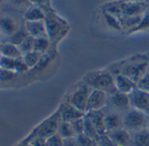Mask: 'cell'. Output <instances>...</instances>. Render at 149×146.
Masks as SVG:
<instances>
[{"label": "cell", "instance_id": "obj_9", "mask_svg": "<svg viewBox=\"0 0 149 146\" xmlns=\"http://www.w3.org/2000/svg\"><path fill=\"white\" fill-rule=\"evenodd\" d=\"M148 3H125V2H120L121 14H122V16H128V17L142 16L147 12Z\"/></svg>", "mask_w": 149, "mask_h": 146}, {"label": "cell", "instance_id": "obj_13", "mask_svg": "<svg viewBox=\"0 0 149 146\" xmlns=\"http://www.w3.org/2000/svg\"><path fill=\"white\" fill-rule=\"evenodd\" d=\"M19 29L17 22L10 16H0V35L8 40Z\"/></svg>", "mask_w": 149, "mask_h": 146}, {"label": "cell", "instance_id": "obj_40", "mask_svg": "<svg viewBox=\"0 0 149 146\" xmlns=\"http://www.w3.org/2000/svg\"><path fill=\"white\" fill-rule=\"evenodd\" d=\"M45 3L48 8H51V0H45Z\"/></svg>", "mask_w": 149, "mask_h": 146}, {"label": "cell", "instance_id": "obj_44", "mask_svg": "<svg viewBox=\"0 0 149 146\" xmlns=\"http://www.w3.org/2000/svg\"><path fill=\"white\" fill-rule=\"evenodd\" d=\"M115 146H118V145H116V144H115Z\"/></svg>", "mask_w": 149, "mask_h": 146}, {"label": "cell", "instance_id": "obj_23", "mask_svg": "<svg viewBox=\"0 0 149 146\" xmlns=\"http://www.w3.org/2000/svg\"><path fill=\"white\" fill-rule=\"evenodd\" d=\"M51 43L47 36L45 37H40V38H34V46H33V51H36L41 55H45L46 52L48 50Z\"/></svg>", "mask_w": 149, "mask_h": 146}, {"label": "cell", "instance_id": "obj_6", "mask_svg": "<svg viewBox=\"0 0 149 146\" xmlns=\"http://www.w3.org/2000/svg\"><path fill=\"white\" fill-rule=\"evenodd\" d=\"M91 90L92 89L88 85H86L85 83H82L71 93L67 101L77 109H78L80 112L86 114L88 100Z\"/></svg>", "mask_w": 149, "mask_h": 146}, {"label": "cell", "instance_id": "obj_26", "mask_svg": "<svg viewBox=\"0 0 149 146\" xmlns=\"http://www.w3.org/2000/svg\"><path fill=\"white\" fill-rule=\"evenodd\" d=\"M84 134L87 135L88 136L97 140V137L99 136V134L97 133L96 128L94 127V125L92 124V122L90 121V119L88 118V116L86 114H84Z\"/></svg>", "mask_w": 149, "mask_h": 146}, {"label": "cell", "instance_id": "obj_25", "mask_svg": "<svg viewBox=\"0 0 149 146\" xmlns=\"http://www.w3.org/2000/svg\"><path fill=\"white\" fill-rule=\"evenodd\" d=\"M29 36V34H27L26 30L25 29V27L23 28H19L8 40L6 42H10L15 46H19L27 37Z\"/></svg>", "mask_w": 149, "mask_h": 146}, {"label": "cell", "instance_id": "obj_39", "mask_svg": "<svg viewBox=\"0 0 149 146\" xmlns=\"http://www.w3.org/2000/svg\"><path fill=\"white\" fill-rule=\"evenodd\" d=\"M17 146H32L30 142H20Z\"/></svg>", "mask_w": 149, "mask_h": 146}, {"label": "cell", "instance_id": "obj_41", "mask_svg": "<svg viewBox=\"0 0 149 146\" xmlns=\"http://www.w3.org/2000/svg\"><path fill=\"white\" fill-rule=\"evenodd\" d=\"M146 129L149 131V121H148V123H147V126H146Z\"/></svg>", "mask_w": 149, "mask_h": 146}, {"label": "cell", "instance_id": "obj_15", "mask_svg": "<svg viewBox=\"0 0 149 146\" xmlns=\"http://www.w3.org/2000/svg\"><path fill=\"white\" fill-rule=\"evenodd\" d=\"M111 140L118 146H130L132 143V135L125 128H120L107 132Z\"/></svg>", "mask_w": 149, "mask_h": 146}, {"label": "cell", "instance_id": "obj_42", "mask_svg": "<svg viewBox=\"0 0 149 146\" xmlns=\"http://www.w3.org/2000/svg\"><path fill=\"white\" fill-rule=\"evenodd\" d=\"M146 13H149V3H148V7H147V12H146Z\"/></svg>", "mask_w": 149, "mask_h": 146}, {"label": "cell", "instance_id": "obj_43", "mask_svg": "<svg viewBox=\"0 0 149 146\" xmlns=\"http://www.w3.org/2000/svg\"><path fill=\"white\" fill-rule=\"evenodd\" d=\"M147 59H148V62H149V55H147Z\"/></svg>", "mask_w": 149, "mask_h": 146}, {"label": "cell", "instance_id": "obj_2", "mask_svg": "<svg viewBox=\"0 0 149 146\" xmlns=\"http://www.w3.org/2000/svg\"><path fill=\"white\" fill-rule=\"evenodd\" d=\"M45 24L47 28V35L50 43H57L66 35L68 31V26L64 20L60 18L54 12L50 9H46Z\"/></svg>", "mask_w": 149, "mask_h": 146}, {"label": "cell", "instance_id": "obj_3", "mask_svg": "<svg viewBox=\"0 0 149 146\" xmlns=\"http://www.w3.org/2000/svg\"><path fill=\"white\" fill-rule=\"evenodd\" d=\"M61 121L60 113L58 109L48 118L44 120L41 123H40L24 140L21 142H29L33 138L41 137V138H47L54 134H56L58 131V128Z\"/></svg>", "mask_w": 149, "mask_h": 146}, {"label": "cell", "instance_id": "obj_27", "mask_svg": "<svg viewBox=\"0 0 149 146\" xmlns=\"http://www.w3.org/2000/svg\"><path fill=\"white\" fill-rule=\"evenodd\" d=\"M149 29V13H146L141 20L139 21V23L134 27L132 28V30H130L129 32H127L128 34H133L134 33H138V32H140V31H145V30H147Z\"/></svg>", "mask_w": 149, "mask_h": 146}, {"label": "cell", "instance_id": "obj_29", "mask_svg": "<svg viewBox=\"0 0 149 146\" xmlns=\"http://www.w3.org/2000/svg\"><path fill=\"white\" fill-rule=\"evenodd\" d=\"M103 14H104L105 21L107 22L109 27H111V28H113V29H115L117 31L122 30V27H121L118 18H117L116 16H114L112 14H110L108 13H104V12L103 13Z\"/></svg>", "mask_w": 149, "mask_h": 146}, {"label": "cell", "instance_id": "obj_1", "mask_svg": "<svg viewBox=\"0 0 149 146\" xmlns=\"http://www.w3.org/2000/svg\"><path fill=\"white\" fill-rule=\"evenodd\" d=\"M84 83L88 85L91 89L100 90L106 93L108 95L117 92L114 76L106 69L96 70L89 73L84 77Z\"/></svg>", "mask_w": 149, "mask_h": 146}, {"label": "cell", "instance_id": "obj_37", "mask_svg": "<svg viewBox=\"0 0 149 146\" xmlns=\"http://www.w3.org/2000/svg\"><path fill=\"white\" fill-rule=\"evenodd\" d=\"M63 146H79V144H78L76 137H73V138L64 139Z\"/></svg>", "mask_w": 149, "mask_h": 146}, {"label": "cell", "instance_id": "obj_45", "mask_svg": "<svg viewBox=\"0 0 149 146\" xmlns=\"http://www.w3.org/2000/svg\"><path fill=\"white\" fill-rule=\"evenodd\" d=\"M0 1H1V0H0Z\"/></svg>", "mask_w": 149, "mask_h": 146}, {"label": "cell", "instance_id": "obj_12", "mask_svg": "<svg viewBox=\"0 0 149 146\" xmlns=\"http://www.w3.org/2000/svg\"><path fill=\"white\" fill-rule=\"evenodd\" d=\"M24 27L26 30L29 36L33 38L45 37L47 35V28L45 20H38V21H25Z\"/></svg>", "mask_w": 149, "mask_h": 146}, {"label": "cell", "instance_id": "obj_20", "mask_svg": "<svg viewBox=\"0 0 149 146\" xmlns=\"http://www.w3.org/2000/svg\"><path fill=\"white\" fill-rule=\"evenodd\" d=\"M131 144L132 146H149V131L145 128L133 133Z\"/></svg>", "mask_w": 149, "mask_h": 146}, {"label": "cell", "instance_id": "obj_7", "mask_svg": "<svg viewBox=\"0 0 149 146\" xmlns=\"http://www.w3.org/2000/svg\"><path fill=\"white\" fill-rule=\"evenodd\" d=\"M131 107L149 116V93L136 87L130 94Z\"/></svg>", "mask_w": 149, "mask_h": 146}, {"label": "cell", "instance_id": "obj_24", "mask_svg": "<svg viewBox=\"0 0 149 146\" xmlns=\"http://www.w3.org/2000/svg\"><path fill=\"white\" fill-rule=\"evenodd\" d=\"M57 133L63 138V139H68V138H73L76 137V134H74L72 126L70 122L63 121H61L60 123V126L58 128Z\"/></svg>", "mask_w": 149, "mask_h": 146}, {"label": "cell", "instance_id": "obj_30", "mask_svg": "<svg viewBox=\"0 0 149 146\" xmlns=\"http://www.w3.org/2000/svg\"><path fill=\"white\" fill-rule=\"evenodd\" d=\"M76 139L79 146H97V141L85 134H81L76 136Z\"/></svg>", "mask_w": 149, "mask_h": 146}, {"label": "cell", "instance_id": "obj_17", "mask_svg": "<svg viewBox=\"0 0 149 146\" xmlns=\"http://www.w3.org/2000/svg\"><path fill=\"white\" fill-rule=\"evenodd\" d=\"M45 17H46L45 10L39 6L32 5L23 13V19L25 21L45 20Z\"/></svg>", "mask_w": 149, "mask_h": 146}, {"label": "cell", "instance_id": "obj_5", "mask_svg": "<svg viewBox=\"0 0 149 146\" xmlns=\"http://www.w3.org/2000/svg\"><path fill=\"white\" fill-rule=\"evenodd\" d=\"M124 128L129 132H138L146 128L149 116L133 108H130L123 116Z\"/></svg>", "mask_w": 149, "mask_h": 146}, {"label": "cell", "instance_id": "obj_21", "mask_svg": "<svg viewBox=\"0 0 149 146\" xmlns=\"http://www.w3.org/2000/svg\"><path fill=\"white\" fill-rule=\"evenodd\" d=\"M142 16H135V17H128V16H121L118 18L122 29L129 32L132 28H134L141 20Z\"/></svg>", "mask_w": 149, "mask_h": 146}, {"label": "cell", "instance_id": "obj_33", "mask_svg": "<svg viewBox=\"0 0 149 146\" xmlns=\"http://www.w3.org/2000/svg\"><path fill=\"white\" fill-rule=\"evenodd\" d=\"M137 87L142 91H145L149 93V72L137 83Z\"/></svg>", "mask_w": 149, "mask_h": 146}, {"label": "cell", "instance_id": "obj_10", "mask_svg": "<svg viewBox=\"0 0 149 146\" xmlns=\"http://www.w3.org/2000/svg\"><path fill=\"white\" fill-rule=\"evenodd\" d=\"M58 111L61 115V119L63 121L71 122L77 119H79L83 116H84L85 114L80 112L78 109H77L74 107H73L70 103L68 101H65L64 103H61L58 108Z\"/></svg>", "mask_w": 149, "mask_h": 146}, {"label": "cell", "instance_id": "obj_19", "mask_svg": "<svg viewBox=\"0 0 149 146\" xmlns=\"http://www.w3.org/2000/svg\"><path fill=\"white\" fill-rule=\"evenodd\" d=\"M0 55L10 59H20L23 56L19 47L10 42L0 44Z\"/></svg>", "mask_w": 149, "mask_h": 146}, {"label": "cell", "instance_id": "obj_38", "mask_svg": "<svg viewBox=\"0 0 149 146\" xmlns=\"http://www.w3.org/2000/svg\"><path fill=\"white\" fill-rule=\"evenodd\" d=\"M119 1L125 3H148L149 0H119Z\"/></svg>", "mask_w": 149, "mask_h": 146}, {"label": "cell", "instance_id": "obj_8", "mask_svg": "<svg viewBox=\"0 0 149 146\" xmlns=\"http://www.w3.org/2000/svg\"><path fill=\"white\" fill-rule=\"evenodd\" d=\"M108 97L109 95L106 93L92 89L88 100L86 113L90 111L103 110L108 104Z\"/></svg>", "mask_w": 149, "mask_h": 146}, {"label": "cell", "instance_id": "obj_16", "mask_svg": "<svg viewBox=\"0 0 149 146\" xmlns=\"http://www.w3.org/2000/svg\"><path fill=\"white\" fill-rule=\"evenodd\" d=\"M85 114L92 122L99 135H104L107 133L105 128V114L103 112V110L90 111L87 112Z\"/></svg>", "mask_w": 149, "mask_h": 146}, {"label": "cell", "instance_id": "obj_11", "mask_svg": "<svg viewBox=\"0 0 149 146\" xmlns=\"http://www.w3.org/2000/svg\"><path fill=\"white\" fill-rule=\"evenodd\" d=\"M108 104H111L113 107L118 110L128 111L131 107L129 94H125L119 92H115L114 93L109 95Z\"/></svg>", "mask_w": 149, "mask_h": 146}, {"label": "cell", "instance_id": "obj_34", "mask_svg": "<svg viewBox=\"0 0 149 146\" xmlns=\"http://www.w3.org/2000/svg\"><path fill=\"white\" fill-rule=\"evenodd\" d=\"M9 1L11 2V4L13 5V6L19 8H22V7H25V9L26 10L30 6H32L30 4V2L28 1V0H9Z\"/></svg>", "mask_w": 149, "mask_h": 146}, {"label": "cell", "instance_id": "obj_18", "mask_svg": "<svg viewBox=\"0 0 149 146\" xmlns=\"http://www.w3.org/2000/svg\"><path fill=\"white\" fill-rule=\"evenodd\" d=\"M105 128L106 132L124 128L123 116L117 113H110L105 114Z\"/></svg>", "mask_w": 149, "mask_h": 146}, {"label": "cell", "instance_id": "obj_36", "mask_svg": "<svg viewBox=\"0 0 149 146\" xmlns=\"http://www.w3.org/2000/svg\"><path fill=\"white\" fill-rule=\"evenodd\" d=\"M30 2L31 5H34V6H39L40 7H42L44 10L46 9H50L48 8L47 6H46V3H45V0H28Z\"/></svg>", "mask_w": 149, "mask_h": 146}, {"label": "cell", "instance_id": "obj_31", "mask_svg": "<svg viewBox=\"0 0 149 146\" xmlns=\"http://www.w3.org/2000/svg\"><path fill=\"white\" fill-rule=\"evenodd\" d=\"M70 124L72 126V128H73L74 134H76V136H77L81 134H84V116L71 121Z\"/></svg>", "mask_w": 149, "mask_h": 146}, {"label": "cell", "instance_id": "obj_28", "mask_svg": "<svg viewBox=\"0 0 149 146\" xmlns=\"http://www.w3.org/2000/svg\"><path fill=\"white\" fill-rule=\"evenodd\" d=\"M33 46H34V38L32 36H28L19 47L22 55L30 53L32 51H33Z\"/></svg>", "mask_w": 149, "mask_h": 146}, {"label": "cell", "instance_id": "obj_35", "mask_svg": "<svg viewBox=\"0 0 149 146\" xmlns=\"http://www.w3.org/2000/svg\"><path fill=\"white\" fill-rule=\"evenodd\" d=\"M32 146H47V139L46 138H41V137H37L33 138L29 142Z\"/></svg>", "mask_w": 149, "mask_h": 146}, {"label": "cell", "instance_id": "obj_14", "mask_svg": "<svg viewBox=\"0 0 149 146\" xmlns=\"http://www.w3.org/2000/svg\"><path fill=\"white\" fill-rule=\"evenodd\" d=\"M115 86L116 90L119 93H123L125 94H130L136 87L137 84L132 81L128 77L123 74H117L114 76Z\"/></svg>", "mask_w": 149, "mask_h": 146}, {"label": "cell", "instance_id": "obj_32", "mask_svg": "<svg viewBox=\"0 0 149 146\" xmlns=\"http://www.w3.org/2000/svg\"><path fill=\"white\" fill-rule=\"evenodd\" d=\"M64 139L58 134H54L47 138V146H63Z\"/></svg>", "mask_w": 149, "mask_h": 146}, {"label": "cell", "instance_id": "obj_22", "mask_svg": "<svg viewBox=\"0 0 149 146\" xmlns=\"http://www.w3.org/2000/svg\"><path fill=\"white\" fill-rule=\"evenodd\" d=\"M43 55L36 52V51H32L30 53H27L22 56V60L25 63V65L27 67V69H31L35 67L41 60Z\"/></svg>", "mask_w": 149, "mask_h": 146}, {"label": "cell", "instance_id": "obj_4", "mask_svg": "<svg viewBox=\"0 0 149 146\" xmlns=\"http://www.w3.org/2000/svg\"><path fill=\"white\" fill-rule=\"evenodd\" d=\"M139 56L134 57V60H132L126 62L121 69V71L118 74H123L136 84L149 72V62L147 56H144L143 58L139 59Z\"/></svg>", "mask_w": 149, "mask_h": 146}]
</instances>
